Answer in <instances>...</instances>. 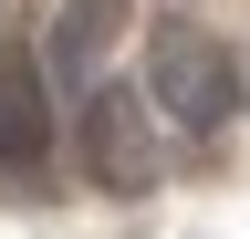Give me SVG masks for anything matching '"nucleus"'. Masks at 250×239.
<instances>
[{
    "label": "nucleus",
    "instance_id": "f03ea898",
    "mask_svg": "<svg viewBox=\"0 0 250 239\" xmlns=\"http://www.w3.org/2000/svg\"><path fill=\"white\" fill-rule=\"evenodd\" d=\"M62 104H73V125H62L73 177L104 187V198H146L156 166H167V146H156V104L136 94V83H115V73H94L83 94H62Z\"/></svg>",
    "mask_w": 250,
    "mask_h": 239
},
{
    "label": "nucleus",
    "instance_id": "20e7f679",
    "mask_svg": "<svg viewBox=\"0 0 250 239\" xmlns=\"http://www.w3.org/2000/svg\"><path fill=\"white\" fill-rule=\"evenodd\" d=\"M115 42H125V0H62L52 42H42V73L62 83V94H83V83L115 63Z\"/></svg>",
    "mask_w": 250,
    "mask_h": 239
},
{
    "label": "nucleus",
    "instance_id": "f257e3e1",
    "mask_svg": "<svg viewBox=\"0 0 250 239\" xmlns=\"http://www.w3.org/2000/svg\"><path fill=\"white\" fill-rule=\"evenodd\" d=\"M146 104L167 114L177 135H219V125L250 104V73H240V52L219 42L208 21L167 11V21L146 32Z\"/></svg>",
    "mask_w": 250,
    "mask_h": 239
},
{
    "label": "nucleus",
    "instance_id": "7ed1b4c3",
    "mask_svg": "<svg viewBox=\"0 0 250 239\" xmlns=\"http://www.w3.org/2000/svg\"><path fill=\"white\" fill-rule=\"evenodd\" d=\"M42 63L0 52V177H42L52 166V94H42Z\"/></svg>",
    "mask_w": 250,
    "mask_h": 239
}]
</instances>
